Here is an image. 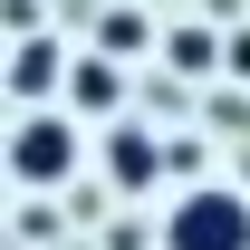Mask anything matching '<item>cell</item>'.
Segmentation results:
<instances>
[{"label":"cell","mask_w":250,"mask_h":250,"mask_svg":"<svg viewBox=\"0 0 250 250\" xmlns=\"http://www.w3.org/2000/svg\"><path fill=\"white\" fill-rule=\"evenodd\" d=\"M164 250H250V202L221 192V183L183 192V202L164 212Z\"/></svg>","instance_id":"1"},{"label":"cell","mask_w":250,"mask_h":250,"mask_svg":"<svg viewBox=\"0 0 250 250\" xmlns=\"http://www.w3.org/2000/svg\"><path fill=\"white\" fill-rule=\"evenodd\" d=\"M10 173H20V183H67V173H77V125L67 116H20Z\"/></svg>","instance_id":"2"},{"label":"cell","mask_w":250,"mask_h":250,"mask_svg":"<svg viewBox=\"0 0 250 250\" xmlns=\"http://www.w3.org/2000/svg\"><path fill=\"white\" fill-rule=\"evenodd\" d=\"M67 106H77V116H106V106H116V67H106V58H77V67H67Z\"/></svg>","instance_id":"3"},{"label":"cell","mask_w":250,"mask_h":250,"mask_svg":"<svg viewBox=\"0 0 250 250\" xmlns=\"http://www.w3.org/2000/svg\"><path fill=\"white\" fill-rule=\"evenodd\" d=\"M106 164H116V183L135 192V183H154V164H164V154H154V135H135V125H116V145H106Z\"/></svg>","instance_id":"4"},{"label":"cell","mask_w":250,"mask_h":250,"mask_svg":"<svg viewBox=\"0 0 250 250\" xmlns=\"http://www.w3.org/2000/svg\"><path fill=\"white\" fill-rule=\"evenodd\" d=\"M48 77H58V39H20V58H10V87H20V96H39Z\"/></svg>","instance_id":"5"}]
</instances>
